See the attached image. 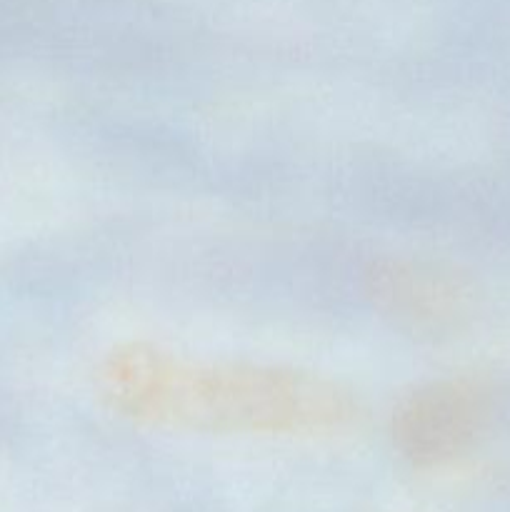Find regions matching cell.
Here are the masks:
<instances>
[{
    "instance_id": "obj_1",
    "label": "cell",
    "mask_w": 510,
    "mask_h": 512,
    "mask_svg": "<svg viewBox=\"0 0 510 512\" xmlns=\"http://www.w3.org/2000/svg\"><path fill=\"white\" fill-rule=\"evenodd\" d=\"M98 393L145 428L203 435L315 438L350 428L360 403L310 370L248 360H188L153 343H123L98 368Z\"/></svg>"
},
{
    "instance_id": "obj_2",
    "label": "cell",
    "mask_w": 510,
    "mask_h": 512,
    "mask_svg": "<svg viewBox=\"0 0 510 512\" xmlns=\"http://www.w3.org/2000/svg\"><path fill=\"white\" fill-rule=\"evenodd\" d=\"M495 415V388L485 378L458 375L410 390L390 418L393 445L418 470L443 468L475 448Z\"/></svg>"
},
{
    "instance_id": "obj_3",
    "label": "cell",
    "mask_w": 510,
    "mask_h": 512,
    "mask_svg": "<svg viewBox=\"0 0 510 512\" xmlns=\"http://www.w3.org/2000/svg\"><path fill=\"white\" fill-rule=\"evenodd\" d=\"M373 308L398 330L445 338L473 315V285L458 270L423 258H380L365 273Z\"/></svg>"
}]
</instances>
